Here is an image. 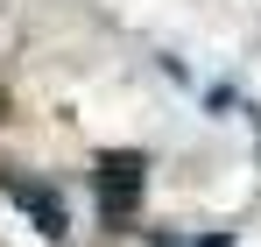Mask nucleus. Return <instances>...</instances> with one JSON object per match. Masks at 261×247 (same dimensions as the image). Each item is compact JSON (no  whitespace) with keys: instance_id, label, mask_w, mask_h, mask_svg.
<instances>
[{"instance_id":"f03ea898","label":"nucleus","mask_w":261,"mask_h":247,"mask_svg":"<svg viewBox=\"0 0 261 247\" xmlns=\"http://www.w3.org/2000/svg\"><path fill=\"white\" fill-rule=\"evenodd\" d=\"M0 191H7V205L29 212V226H36L43 240H64V233H71V205H64V191H57V184L29 177V169H0Z\"/></svg>"},{"instance_id":"7ed1b4c3","label":"nucleus","mask_w":261,"mask_h":247,"mask_svg":"<svg viewBox=\"0 0 261 247\" xmlns=\"http://www.w3.org/2000/svg\"><path fill=\"white\" fill-rule=\"evenodd\" d=\"M198 247H233V233H205V240H198Z\"/></svg>"},{"instance_id":"f257e3e1","label":"nucleus","mask_w":261,"mask_h":247,"mask_svg":"<svg viewBox=\"0 0 261 247\" xmlns=\"http://www.w3.org/2000/svg\"><path fill=\"white\" fill-rule=\"evenodd\" d=\"M92 191H99L106 226H127L134 205H141V191H148V156H141V149H99V163H92Z\"/></svg>"}]
</instances>
